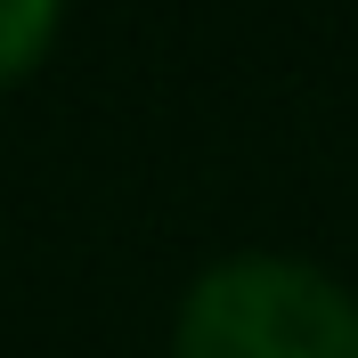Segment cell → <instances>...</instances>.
Instances as JSON below:
<instances>
[{"instance_id":"cell-1","label":"cell","mask_w":358,"mask_h":358,"mask_svg":"<svg viewBox=\"0 0 358 358\" xmlns=\"http://www.w3.org/2000/svg\"><path fill=\"white\" fill-rule=\"evenodd\" d=\"M171 358H358V293L301 252H220L179 293Z\"/></svg>"},{"instance_id":"cell-2","label":"cell","mask_w":358,"mask_h":358,"mask_svg":"<svg viewBox=\"0 0 358 358\" xmlns=\"http://www.w3.org/2000/svg\"><path fill=\"white\" fill-rule=\"evenodd\" d=\"M57 33H66V0H0V90L41 73Z\"/></svg>"}]
</instances>
